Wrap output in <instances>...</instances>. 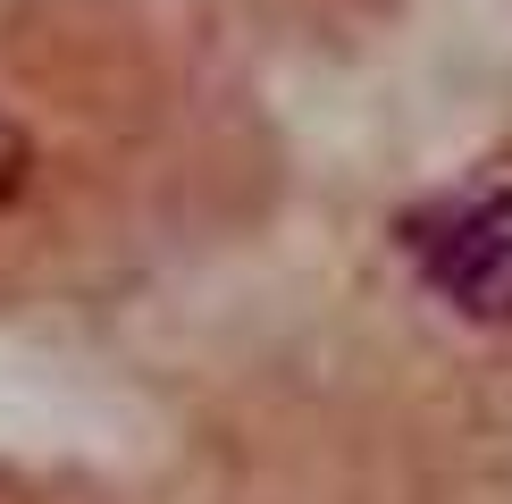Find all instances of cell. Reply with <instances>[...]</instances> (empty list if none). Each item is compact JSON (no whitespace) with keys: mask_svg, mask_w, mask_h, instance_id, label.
<instances>
[{"mask_svg":"<svg viewBox=\"0 0 512 504\" xmlns=\"http://www.w3.org/2000/svg\"><path fill=\"white\" fill-rule=\"evenodd\" d=\"M26 168H34V152H26V135H17V126L0 118V202H17V194H26Z\"/></svg>","mask_w":512,"mask_h":504,"instance_id":"cell-2","label":"cell"},{"mask_svg":"<svg viewBox=\"0 0 512 504\" xmlns=\"http://www.w3.org/2000/svg\"><path fill=\"white\" fill-rule=\"evenodd\" d=\"M403 252L454 311L512 320V202H487V194L429 202L420 219H403Z\"/></svg>","mask_w":512,"mask_h":504,"instance_id":"cell-1","label":"cell"}]
</instances>
